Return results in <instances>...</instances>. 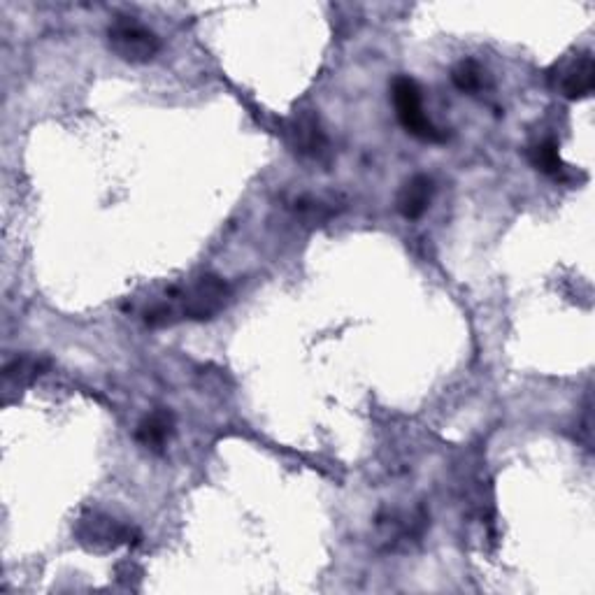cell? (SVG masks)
<instances>
[{"mask_svg":"<svg viewBox=\"0 0 595 595\" xmlns=\"http://www.w3.org/2000/svg\"><path fill=\"white\" fill-rule=\"evenodd\" d=\"M107 38H110V47L114 52L131 63L152 61L161 49L159 38L133 17H119L114 21Z\"/></svg>","mask_w":595,"mask_h":595,"instance_id":"7a4b0ae2","label":"cell"},{"mask_svg":"<svg viewBox=\"0 0 595 595\" xmlns=\"http://www.w3.org/2000/svg\"><path fill=\"white\" fill-rule=\"evenodd\" d=\"M530 159H533V166L537 170H542L544 175L561 177L563 170H565L563 161H561V154H558V145L554 140H544L537 147H533V154H530Z\"/></svg>","mask_w":595,"mask_h":595,"instance_id":"52a82bcc","label":"cell"},{"mask_svg":"<svg viewBox=\"0 0 595 595\" xmlns=\"http://www.w3.org/2000/svg\"><path fill=\"white\" fill-rule=\"evenodd\" d=\"M454 84L465 93H475L484 86V70L477 66L475 61H463L458 63L454 70Z\"/></svg>","mask_w":595,"mask_h":595,"instance_id":"ba28073f","label":"cell"},{"mask_svg":"<svg viewBox=\"0 0 595 595\" xmlns=\"http://www.w3.org/2000/svg\"><path fill=\"white\" fill-rule=\"evenodd\" d=\"M172 435V417L168 412H154L138 426V440L145 447L161 449Z\"/></svg>","mask_w":595,"mask_h":595,"instance_id":"8992f818","label":"cell"},{"mask_svg":"<svg viewBox=\"0 0 595 595\" xmlns=\"http://www.w3.org/2000/svg\"><path fill=\"white\" fill-rule=\"evenodd\" d=\"M433 191V179L426 175L407 179L403 189L398 193V212L403 214L405 219L424 217V212L430 207V200H433Z\"/></svg>","mask_w":595,"mask_h":595,"instance_id":"5b68a950","label":"cell"},{"mask_svg":"<svg viewBox=\"0 0 595 595\" xmlns=\"http://www.w3.org/2000/svg\"><path fill=\"white\" fill-rule=\"evenodd\" d=\"M393 105H396L398 121L414 138L424 142H442L444 133L430 124V119L424 114V103H421V89L419 84L410 77H398L391 89Z\"/></svg>","mask_w":595,"mask_h":595,"instance_id":"6da1fadb","label":"cell"},{"mask_svg":"<svg viewBox=\"0 0 595 595\" xmlns=\"http://www.w3.org/2000/svg\"><path fill=\"white\" fill-rule=\"evenodd\" d=\"M561 93L570 100H582L591 96L595 86V70L591 54H579L575 61L568 63L561 73Z\"/></svg>","mask_w":595,"mask_h":595,"instance_id":"277c9868","label":"cell"},{"mask_svg":"<svg viewBox=\"0 0 595 595\" xmlns=\"http://www.w3.org/2000/svg\"><path fill=\"white\" fill-rule=\"evenodd\" d=\"M228 298V286L219 277H203L193 289L186 291L182 314L186 319H212L214 314L224 310Z\"/></svg>","mask_w":595,"mask_h":595,"instance_id":"3957f363","label":"cell"}]
</instances>
